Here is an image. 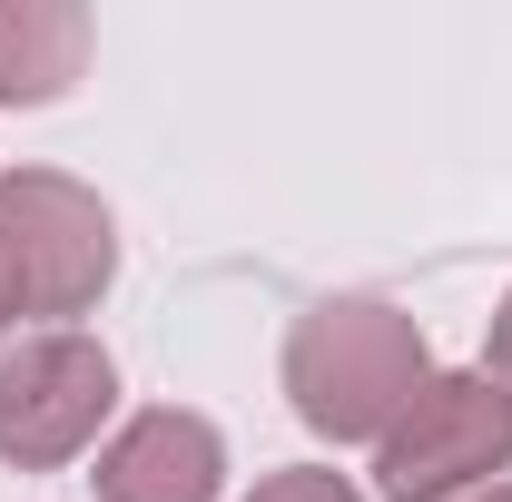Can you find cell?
Segmentation results:
<instances>
[{
	"label": "cell",
	"instance_id": "ba28073f",
	"mask_svg": "<svg viewBox=\"0 0 512 502\" xmlns=\"http://www.w3.org/2000/svg\"><path fill=\"white\" fill-rule=\"evenodd\" d=\"M483 375H493V384L512 394V296L493 306V335H483Z\"/></svg>",
	"mask_w": 512,
	"mask_h": 502
},
{
	"label": "cell",
	"instance_id": "6da1fadb",
	"mask_svg": "<svg viewBox=\"0 0 512 502\" xmlns=\"http://www.w3.org/2000/svg\"><path fill=\"white\" fill-rule=\"evenodd\" d=\"M424 384H434L424 325L384 296H325L286 335V394L325 443H384Z\"/></svg>",
	"mask_w": 512,
	"mask_h": 502
},
{
	"label": "cell",
	"instance_id": "3957f363",
	"mask_svg": "<svg viewBox=\"0 0 512 502\" xmlns=\"http://www.w3.org/2000/svg\"><path fill=\"white\" fill-rule=\"evenodd\" d=\"M503 463H512V394L473 365V375H434L394 414V434L375 443V493L453 502V493H483Z\"/></svg>",
	"mask_w": 512,
	"mask_h": 502
},
{
	"label": "cell",
	"instance_id": "5b68a950",
	"mask_svg": "<svg viewBox=\"0 0 512 502\" xmlns=\"http://www.w3.org/2000/svg\"><path fill=\"white\" fill-rule=\"evenodd\" d=\"M99 502H217L227 483V443L207 414H178V404H158V414H128L109 453H99Z\"/></svg>",
	"mask_w": 512,
	"mask_h": 502
},
{
	"label": "cell",
	"instance_id": "52a82bcc",
	"mask_svg": "<svg viewBox=\"0 0 512 502\" xmlns=\"http://www.w3.org/2000/svg\"><path fill=\"white\" fill-rule=\"evenodd\" d=\"M247 502H365L345 473H325V463H286V473H266Z\"/></svg>",
	"mask_w": 512,
	"mask_h": 502
},
{
	"label": "cell",
	"instance_id": "277c9868",
	"mask_svg": "<svg viewBox=\"0 0 512 502\" xmlns=\"http://www.w3.org/2000/svg\"><path fill=\"white\" fill-rule=\"evenodd\" d=\"M109 404H119V365H109L99 335L40 325V335H10L0 345V463L50 473L69 453H89Z\"/></svg>",
	"mask_w": 512,
	"mask_h": 502
},
{
	"label": "cell",
	"instance_id": "8992f818",
	"mask_svg": "<svg viewBox=\"0 0 512 502\" xmlns=\"http://www.w3.org/2000/svg\"><path fill=\"white\" fill-rule=\"evenodd\" d=\"M89 69V10L79 0H0V99L50 109Z\"/></svg>",
	"mask_w": 512,
	"mask_h": 502
},
{
	"label": "cell",
	"instance_id": "7a4b0ae2",
	"mask_svg": "<svg viewBox=\"0 0 512 502\" xmlns=\"http://www.w3.org/2000/svg\"><path fill=\"white\" fill-rule=\"evenodd\" d=\"M119 276V227L99 188H79L60 168H20L0 178V335L20 315H89L99 286Z\"/></svg>",
	"mask_w": 512,
	"mask_h": 502
},
{
	"label": "cell",
	"instance_id": "9c48e42d",
	"mask_svg": "<svg viewBox=\"0 0 512 502\" xmlns=\"http://www.w3.org/2000/svg\"><path fill=\"white\" fill-rule=\"evenodd\" d=\"M463 502H512V483H483V493H463Z\"/></svg>",
	"mask_w": 512,
	"mask_h": 502
}]
</instances>
